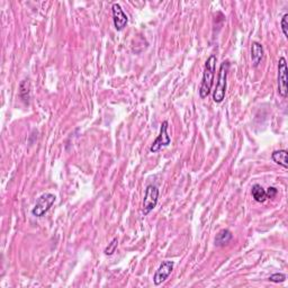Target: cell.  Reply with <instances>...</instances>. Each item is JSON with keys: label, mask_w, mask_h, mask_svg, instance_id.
<instances>
[{"label": "cell", "mask_w": 288, "mask_h": 288, "mask_svg": "<svg viewBox=\"0 0 288 288\" xmlns=\"http://www.w3.org/2000/svg\"><path fill=\"white\" fill-rule=\"evenodd\" d=\"M216 62H217V58L215 54L209 55L208 59H207L205 62L202 82L198 90L199 97H201L202 99H205V98L210 94V91H212L214 78H215Z\"/></svg>", "instance_id": "obj_1"}, {"label": "cell", "mask_w": 288, "mask_h": 288, "mask_svg": "<svg viewBox=\"0 0 288 288\" xmlns=\"http://www.w3.org/2000/svg\"><path fill=\"white\" fill-rule=\"evenodd\" d=\"M230 62L224 61L220 66L219 76H217V82L215 90L213 93V100L216 104H221L225 98L226 87H227V75H229Z\"/></svg>", "instance_id": "obj_2"}, {"label": "cell", "mask_w": 288, "mask_h": 288, "mask_svg": "<svg viewBox=\"0 0 288 288\" xmlns=\"http://www.w3.org/2000/svg\"><path fill=\"white\" fill-rule=\"evenodd\" d=\"M57 201V196L51 192H44L40 197L36 199V203L33 208H32V215L35 217H43L48 210L51 209V207L53 206V204Z\"/></svg>", "instance_id": "obj_3"}, {"label": "cell", "mask_w": 288, "mask_h": 288, "mask_svg": "<svg viewBox=\"0 0 288 288\" xmlns=\"http://www.w3.org/2000/svg\"><path fill=\"white\" fill-rule=\"evenodd\" d=\"M159 194H160L159 189H158L157 186L154 185L146 186L145 195H144V199H143V207H142V212L144 214V216L149 215V214L156 208L158 199H159Z\"/></svg>", "instance_id": "obj_4"}, {"label": "cell", "mask_w": 288, "mask_h": 288, "mask_svg": "<svg viewBox=\"0 0 288 288\" xmlns=\"http://www.w3.org/2000/svg\"><path fill=\"white\" fill-rule=\"evenodd\" d=\"M168 128H169V123H168V121L162 122V124H161V128H160L159 135L157 136V139L154 140L153 143L151 144L150 146L151 152L152 153L159 152L161 149L168 146L171 143V138L169 133H168Z\"/></svg>", "instance_id": "obj_5"}, {"label": "cell", "mask_w": 288, "mask_h": 288, "mask_svg": "<svg viewBox=\"0 0 288 288\" xmlns=\"http://www.w3.org/2000/svg\"><path fill=\"white\" fill-rule=\"evenodd\" d=\"M288 68H287V61L286 59L282 57L279 58L278 61V78H277V82H278V94L280 96L286 98L288 95Z\"/></svg>", "instance_id": "obj_6"}, {"label": "cell", "mask_w": 288, "mask_h": 288, "mask_svg": "<svg viewBox=\"0 0 288 288\" xmlns=\"http://www.w3.org/2000/svg\"><path fill=\"white\" fill-rule=\"evenodd\" d=\"M175 267V262L171 260H164L162 263L159 266V268L157 269V272H154L153 276V284L156 286H160L161 284L166 282L168 277L171 275Z\"/></svg>", "instance_id": "obj_7"}, {"label": "cell", "mask_w": 288, "mask_h": 288, "mask_svg": "<svg viewBox=\"0 0 288 288\" xmlns=\"http://www.w3.org/2000/svg\"><path fill=\"white\" fill-rule=\"evenodd\" d=\"M112 14H113V22L115 30L118 32L124 30L128 23V17L124 13V10H123L122 6L119 5V3H113V6H112Z\"/></svg>", "instance_id": "obj_8"}, {"label": "cell", "mask_w": 288, "mask_h": 288, "mask_svg": "<svg viewBox=\"0 0 288 288\" xmlns=\"http://www.w3.org/2000/svg\"><path fill=\"white\" fill-rule=\"evenodd\" d=\"M263 58V48L262 45L259 43V42H252L251 44V60H252V65L255 68L261 63V60Z\"/></svg>", "instance_id": "obj_9"}, {"label": "cell", "mask_w": 288, "mask_h": 288, "mask_svg": "<svg viewBox=\"0 0 288 288\" xmlns=\"http://www.w3.org/2000/svg\"><path fill=\"white\" fill-rule=\"evenodd\" d=\"M288 151L287 150H277L272 153V159L275 163L279 164L284 169H288Z\"/></svg>", "instance_id": "obj_10"}, {"label": "cell", "mask_w": 288, "mask_h": 288, "mask_svg": "<svg viewBox=\"0 0 288 288\" xmlns=\"http://www.w3.org/2000/svg\"><path fill=\"white\" fill-rule=\"evenodd\" d=\"M232 239H233V234L230 230H221L215 237V245L216 247H225L227 243H230Z\"/></svg>", "instance_id": "obj_11"}, {"label": "cell", "mask_w": 288, "mask_h": 288, "mask_svg": "<svg viewBox=\"0 0 288 288\" xmlns=\"http://www.w3.org/2000/svg\"><path fill=\"white\" fill-rule=\"evenodd\" d=\"M251 194H252V197L257 203H265L267 199V194H266V191L263 189L262 186L260 185H255L254 187L251 189Z\"/></svg>", "instance_id": "obj_12"}, {"label": "cell", "mask_w": 288, "mask_h": 288, "mask_svg": "<svg viewBox=\"0 0 288 288\" xmlns=\"http://www.w3.org/2000/svg\"><path fill=\"white\" fill-rule=\"evenodd\" d=\"M117 245H118V240L117 238H114L113 240H112V242L110 244L107 245V248L105 249V255L106 256H112L114 255V252L116 251V249H117Z\"/></svg>", "instance_id": "obj_13"}, {"label": "cell", "mask_w": 288, "mask_h": 288, "mask_svg": "<svg viewBox=\"0 0 288 288\" xmlns=\"http://www.w3.org/2000/svg\"><path fill=\"white\" fill-rule=\"evenodd\" d=\"M286 275L285 273H282V272H277V273H273L269 277V280L272 283H275V284H279V283H284L286 280Z\"/></svg>", "instance_id": "obj_14"}, {"label": "cell", "mask_w": 288, "mask_h": 288, "mask_svg": "<svg viewBox=\"0 0 288 288\" xmlns=\"http://www.w3.org/2000/svg\"><path fill=\"white\" fill-rule=\"evenodd\" d=\"M280 26H282V32L284 36L288 38V14H284L282 17V22H280Z\"/></svg>", "instance_id": "obj_15"}, {"label": "cell", "mask_w": 288, "mask_h": 288, "mask_svg": "<svg viewBox=\"0 0 288 288\" xmlns=\"http://www.w3.org/2000/svg\"><path fill=\"white\" fill-rule=\"evenodd\" d=\"M266 194H267V198H273L277 194H278V189L275 187H269L266 191Z\"/></svg>", "instance_id": "obj_16"}]
</instances>
